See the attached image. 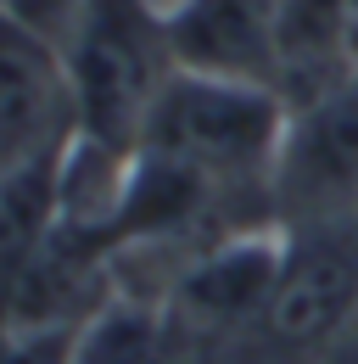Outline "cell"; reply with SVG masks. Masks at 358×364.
Wrapping results in <instances>:
<instances>
[{
	"instance_id": "8992f818",
	"label": "cell",
	"mask_w": 358,
	"mask_h": 364,
	"mask_svg": "<svg viewBox=\"0 0 358 364\" xmlns=\"http://www.w3.org/2000/svg\"><path fill=\"white\" fill-rule=\"evenodd\" d=\"M286 269V230H235L179 274V309L202 325H241L268 314Z\"/></svg>"
},
{
	"instance_id": "277c9868",
	"label": "cell",
	"mask_w": 358,
	"mask_h": 364,
	"mask_svg": "<svg viewBox=\"0 0 358 364\" xmlns=\"http://www.w3.org/2000/svg\"><path fill=\"white\" fill-rule=\"evenodd\" d=\"M73 140L79 112L62 46L0 11V174L50 163Z\"/></svg>"
},
{
	"instance_id": "6da1fadb",
	"label": "cell",
	"mask_w": 358,
	"mask_h": 364,
	"mask_svg": "<svg viewBox=\"0 0 358 364\" xmlns=\"http://www.w3.org/2000/svg\"><path fill=\"white\" fill-rule=\"evenodd\" d=\"M286 124H291V101L274 85L174 68L168 90L146 124L140 151L179 163L185 174L213 185L219 196H235V191L268 196Z\"/></svg>"
},
{
	"instance_id": "7a4b0ae2",
	"label": "cell",
	"mask_w": 358,
	"mask_h": 364,
	"mask_svg": "<svg viewBox=\"0 0 358 364\" xmlns=\"http://www.w3.org/2000/svg\"><path fill=\"white\" fill-rule=\"evenodd\" d=\"M62 56H67V79H73L79 135L134 157L179 68L168 17L151 11L146 0H85Z\"/></svg>"
},
{
	"instance_id": "52a82bcc",
	"label": "cell",
	"mask_w": 358,
	"mask_h": 364,
	"mask_svg": "<svg viewBox=\"0 0 358 364\" xmlns=\"http://www.w3.org/2000/svg\"><path fill=\"white\" fill-rule=\"evenodd\" d=\"M73 364H179L174 325L146 303H101L79 325Z\"/></svg>"
},
{
	"instance_id": "3957f363",
	"label": "cell",
	"mask_w": 358,
	"mask_h": 364,
	"mask_svg": "<svg viewBox=\"0 0 358 364\" xmlns=\"http://www.w3.org/2000/svg\"><path fill=\"white\" fill-rule=\"evenodd\" d=\"M268 219L286 235L358 225V73L291 107L268 180Z\"/></svg>"
},
{
	"instance_id": "ba28073f",
	"label": "cell",
	"mask_w": 358,
	"mask_h": 364,
	"mask_svg": "<svg viewBox=\"0 0 358 364\" xmlns=\"http://www.w3.org/2000/svg\"><path fill=\"white\" fill-rule=\"evenodd\" d=\"M79 331H0V364H73Z\"/></svg>"
},
{
	"instance_id": "9c48e42d",
	"label": "cell",
	"mask_w": 358,
	"mask_h": 364,
	"mask_svg": "<svg viewBox=\"0 0 358 364\" xmlns=\"http://www.w3.org/2000/svg\"><path fill=\"white\" fill-rule=\"evenodd\" d=\"M347 331H353V342H358V309H353V325H347Z\"/></svg>"
},
{
	"instance_id": "5b68a950",
	"label": "cell",
	"mask_w": 358,
	"mask_h": 364,
	"mask_svg": "<svg viewBox=\"0 0 358 364\" xmlns=\"http://www.w3.org/2000/svg\"><path fill=\"white\" fill-rule=\"evenodd\" d=\"M358 309V241L347 230L286 235V269L264 325L280 348L325 359V348L353 325Z\"/></svg>"
}]
</instances>
